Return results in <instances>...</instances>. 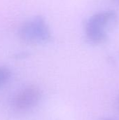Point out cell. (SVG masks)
I'll list each match as a JSON object with an SVG mask.
<instances>
[{
    "label": "cell",
    "mask_w": 119,
    "mask_h": 120,
    "mask_svg": "<svg viewBox=\"0 0 119 120\" xmlns=\"http://www.w3.org/2000/svg\"><path fill=\"white\" fill-rule=\"evenodd\" d=\"M18 35L22 41L32 44H44L52 38L50 29L41 16L34 17L22 23L18 30Z\"/></svg>",
    "instance_id": "2"
},
{
    "label": "cell",
    "mask_w": 119,
    "mask_h": 120,
    "mask_svg": "<svg viewBox=\"0 0 119 120\" xmlns=\"http://www.w3.org/2000/svg\"><path fill=\"white\" fill-rule=\"evenodd\" d=\"M118 16L112 11H106L93 15L88 20L85 27L87 40L93 44L105 42L109 33L116 25Z\"/></svg>",
    "instance_id": "1"
},
{
    "label": "cell",
    "mask_w": 119,
    "mask_h": 120,
    "mask_svg": "<svg viewBox=\"0 0 119 120\" xmlns=\"http://www.w3.org/2000/svg\"><path fill=\"white\" fill-rule=\"evenodd\" d=\"M101 120H119L117 118H112V117H107V118H104L102 119Z\"/></svg>",
    "instance_id": "5"
},
{
    "label": "cell",
    "mask_w": 119,
    "mask_h": 120,
    "mask_svg": "<svg viewBox=\"0 0 119 120\" xmlns=\"http://www.w3.org/2000/svg\"></svg>",
    "instance_id": "6"
},
{
    "label": "cell",
    "mask_w": 119,
    "mask_h": 120,
    "mask_svg": "<svg viewBox=\"0 0 119 120\" xmlns=\"http://www.w3.org/2000/svg\"><path fill=\"white\" fill-rule=\"evenodd\" d=\"M42 98L41 90L36 86H28L20 90L13 99L14 108L20 112H26L36 108Z\"/></svg>",
    "instance_id": "3"
},
{
    "label": "cell",
    "mask_w": 119,
    "mask_h": 120,
    "mask_svg": "<svg viewBox=\"0 0 119 120\" xmlns=\"http://www.w3.org/2000/svg\"><path fill=\"white\" fill-rule=\"evenodd\" d=\"M11 77V70L4 66H0V88L4 86L9 81Z\"/></svg>",
    "instance_id": "4"
}]
</instances>
